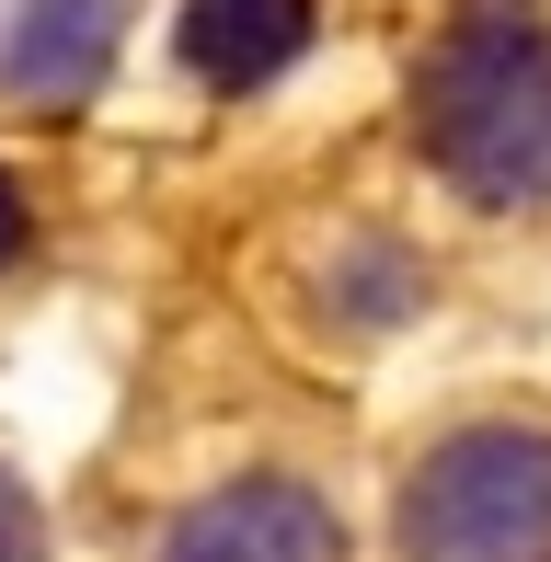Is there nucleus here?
<instances>
[{
	"label": "nucleus",
	"instance_id": "f257e3e1",
	"mask_svg": "<svg viewBox=\"0 0 551 562\" xmlns=\"http://www.w3.org/2000/svg\"><path fill=\"white\" fill-rule=\"evenodd\" d=\"M414 149L460 207H551V12L460 0L414 69Z\"/></svg>",
	"mask_w": 551,
	"mask_h": 562
},
{
	"label": "nucleus",
	"instance_id": "f03ea898",
	"mask_svg": "<svg viewBox=\"0 0 551 562\" xmlns=\"http://www.w3.org/2000/svg\"><path fill=\"white\" fill-rule=\"evenodd\" d=\"M403 562H551V425H460L403 471Z\"/></svg>",
	"mask_w": 551,
	"mask_h": 562
},
{
	"label": "nucleus",
	"instance_id": "7ed1b4c3",
	"mask_svg": "<svg viewBox=\"0 0 551 562\" xmlns=\"http://www.w3.org/2000/svg\"><path fill=\"white\" fill-rule=\"evenodd\" d=\"M161 562H345V517L311 482L254 471V482H218L207 505H184Z\"/></svg>",
	"mask_w": 551,
	"mask_h": 562
},
{
	"label": "nucleus",
	"instance_id": "20e7f679",
	"mask_svg": "<svg viewBox=\"0 0 551 562\" xmlns=\"http://www.w3.org/2000/svg\"><path fill=\"white\" fill-rule=\"evenodd\" d=\"M127 46V0H12V35H0V81L23 104H92Z\"/></svg>",
	"mask_w": 551,
	"mask_h": 562
},
{
	"label": "nucleus",
	"instance_id": "39448f33",
	"mask_svg": "<svg viewBox=\"0 0 551 562\" xmlns=\"http://www.w3.org/2000/svg\"><path fill=\"white\" fill-rule=\"evenodd\" d=\"M184 69L207 92H265L311 46V0H184Z\"/></svg>",
	"mask_w": 551,
	"mask_h": 562
},
{
	"label": "nucleus",
	"instance_id": "423d86ee",
	"mask_svg": "<svg viewBox=\"0 0 551 562\" xmlns=\"http://www.w3.org/2000/svg\"><path fill=\"white\" fill-rule=\"evenodd\" d=\"M35 540H46V528H35V494L0 471V562H35Z\"/></svg>",
	"mask_w": 551,
	"mask_h": 562
},
{
	"label": "nucleus",
	"instance_id": "0eeeda50",
	"mask_svg": "<svg viewBox=\"0 0 551 562\" xmlns=\"http://www.w3.org/2000/svg\"><path fill=\"white\" fill-rule=\"evenodd\" d=\"M12 252H23V184L0 172V265H12Z\"/></svg>",
	"mask_w": 551,
	"mask_h": 562
}]
</instances>
